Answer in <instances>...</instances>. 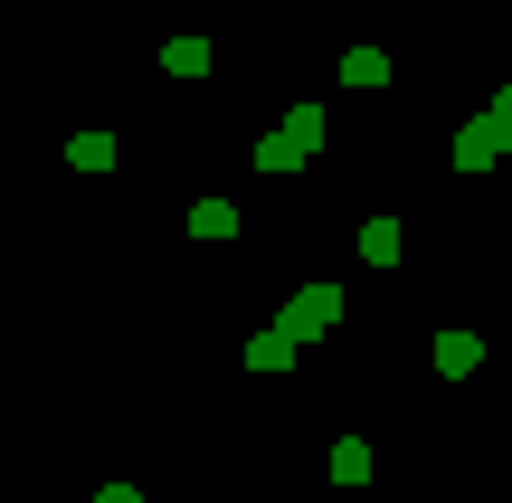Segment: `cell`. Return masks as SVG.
<instances>
[{
  "mask_svg": "<svg viewBox=\"0 0 512 503\" xmlns=\"http://www.w3.org/2000/svg\"><path fill=\"white\" fill-rule=\"evenodd\" d=\"M313 143H323V105H294L285 124L256 143V171H304V162H313Z\"/></svg>",
  "mask_w": 512,
  "mask_h": 503,
  "instance_id": "6da1fadb",
  "label": "cell"
},
{
  "mask_svg": "<svg viewBox=\"0 0 512 503\" xmlns=\"http://www.w3.org/2000/svg\"><path fill=\"white\" fill-rule=\"evenodd\" d=\"M332 323H342V295H332V285H304V295L285 304V333H294V342H313V333H332Z\"/></svg>",
  "mask_w": 512,
  "mask_h": 503,
  "instance_id": "7a4b0ae2",
  "label": "cell"
},
{
  "mask_svg": "<svg viewBox=\"0 0 512 503\" xmlns=\"http://www.w3.org/2000/svg\"><path fill=\"white\" fill-rule=\"evenodd\" d=\"M503 143H512V124H494V114H475V124L456 133V171H494V162H503Z\"/></svg>",
  "mask_w": 512,
  "mask_h": 503,
  "instance_id": "3957f363",
  "label": "cell"
},
{
  "mask_svg": "<svg viewBox=\"0 0 512 503\" xmlns=\"http://www.w3.org/2000/svg\"><path fill=\"white\" fill-rule=\"evenodd\" d=\"M294 352H304V342H294L285 323H266V333H247V371H285Z\"/></svg>",
  "mask_w": 512,
  "mask_h": 503,
  "instance_id": "277c9868",
  "label": "cell"
},
{
  "mask_svg": "<svg viewBox=\"0 0 512 503\" xmlns=\"http://www.w3.org/2000/svg\"><path fill=\"white\" fill-rule=\"evenodd\" d=\"M399 247H408L399 219H361V257H370V266H399Z\"/></svg>",
  "mask_w": 512,
  "mask_h": 503,
  "instance_id": "5b68a950",
  "label": "cell"
},
{
  "mask_svg": "<svg viewBox=\"0 0 512 503\" xmlns=\"http://www.w3.org/2000/svg\"><path fill=\"white\" fill-rule=\"evenodd\" d=\"M475 361H484V342H475V333H437V371H446V380H465Z\"/></svg>",
  "mask_w": 512,
  "mask_h": 503,
  "instance_id": "8992f818",
  "label": "cell"
},
{
  "mask_svg": "<svg viewBox=\"0 0 512 503\" xmlns=\"http://www.w3.org/2000/svg\"><path fill=\"white\" fill-rule=\"evenodd\" d=\"M190 238H238V209L228 200H190Z\"/></svg>",
  "mask_w": 512,
  "mask_h": 503,
  "instance_id": "52a82bcc",
  "label": "cell"
},
{
  "mask_svg": "<svg viewBox=\"0 0 512 503\" xmlns=\"http://www.w3.org/2000/svg\"><path fill=\"white\" fill-rule=\"evenodd\" d=\"M332 485H370V447H361V437L332 447Z\"/></svg>",
  "mask_w": 512,
  "mask_h": 503,
  "instance_id": "ba28073f",
  "label": "cell"
},
{
  "mask_svg": "<svg viewBox=\"0 0 512 503\" xmlns=\"http://www.w3.org/2000/svg\"><path fill=\"white\" fill-rule=\"evenodd\" d=\"M342 86H389V57L380 48H351L342 57Z\"/></svg>",
  "mask_w": 512,
  "mask_h": 503,
  "instance_id": "9c48e42d",
  "label": "cell"
},
{
  "mask_svg": "<svg viewBox=\"0 0 512 503\" xmlns=\"http://www.w3.org/2000/svg\"><path fill=\"white\" fill-rule=\"evenodd\" d=\"M162 67H171V76H209V38H171Z\"/></svg>",
  "mask_w": 512,
  "mask_h": 503,
  "instance_id": "30bf717a",
  "label": "cell"
},
{
  "mask_svg": "<svg viewBox=\"0 0 512 503\" xmlns=\"http://www.w3.org/2000/svg\"><path fill=\"white\" fill-rule=\"evenodd\" d=\"M67 162H76V171H114V133H76Z\"/></svg>",
  "mask_w": 512,
  "mask_h": 503,
  "instance_id": "8fae6325",
  "label": "cell"
},
{
  "mask_svg": "<svg viewBox=\"0 0 512 503\" xmlns=\"http://www.w3.org/2000/svg\"><path fill=\"white\" fill-rule=\"evenodd\" d=\"M95 503H143V494H133V485H105V494H95Z\"/></svg>",
  "mask_w": 512,
  "mask_h": 503,
  "instance_id": "7c38bea8",
  "label": "cell"
},
{
  "mask_svg": "<svg viewBox=\"0 0 512 503\" xmlns=\"http://www.w3.org/2000/svg\"><path fill=\"white\" fill-rule=\"evenodd\" d=\"M494 124H512V86H503V95H494Z\"/></svg>",
  "mask_w": 512,
  "mask_h": 503,
  "instance_id": "4fadbf2b",
  "label": "cell"
}]
</instances>
